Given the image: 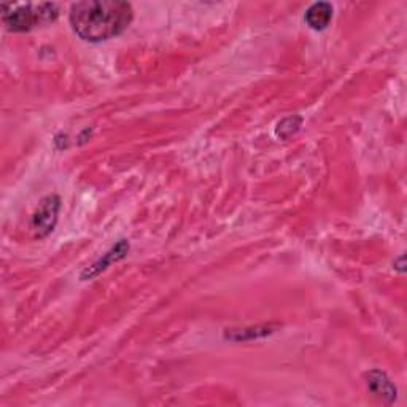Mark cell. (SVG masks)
<instances>
[{
  "instance_id": "cell-6",
  "label": "cell",
  "mask_w": 407,
  "mask_h": 407,
  "mask_svg": "<svg viewBox=\"0 0 407 407\" xmlns=\"http://www.w3.org/2000/svg\"><path fill=\"white\" fill-rule=\"evenodd\" d=\"M369 387L374 393L382 394V396L384 394H390L393 398L396 394V390L390 384V380L387 379L384 373H379V371H374V373L369 374Z\"/></svg>"
},
{
  "instance_id": "cell-2",
  "label": "cell",
  "mask_w": 407,
  "mask_h": 407,
  "mask_svg": "<svg viewBox=\"0 0 407 407\" xmlns=\"http://www.w3.org/2000/svg\"><path fill=\"white\" fill-rule=\"evenodd\" d=\"M10 11L2 7V21L8 31L26 32L39 26H45L53 22L59 15L56 4H27L13 8L10 5Z\"/></svg>"
},
{
  "instance_id": "cell-4",
  "label": "cell",
  "mask_w": 407,
  "mask_h": 407,
  "mask_svg": "<svg viewBox=\"0 0 407 407\" xmlns=\"http://www.w3.org/2000/svg\"><path fill=\"white\" fill-rule=\"evenodd\" d=\"M333 20V7L328 2H316L305 11V22L315 31H323Z\"/></svg>"
},
{
  "instance_id": "cell-7",
  "label": "cell",
  "mask_w": 407,
  "mask_h": 407,
  "mask_svg": "<svg viewBox=\"0 0 407 407\" xmlns=\"http://www.w3.org/2000/svg\"><path fill=\"white\" fill-rule=\"evenodd\" d=\"M302 118L299 116H288L285 118L283 121H280L277 126V134L282 137V139H290L291 135H295L299 128H301Z\"/></svg>"
},
{
  "instance_id": "cell-5",
  "label": "cell",
  "mask_w": 407,
  "mask_h": 407,
  "mask_svg": "<svg viewBox=\"0 0 407 407\" xmlns=\"http://www.w3.org/2000/svg\"><path fill=\"white\" fill-rule=\"evenodd\" d=\"M128 250H129V245L126 243V241H121L116 245L115 248H112V251H109V253L104 255V258H100L98 262H95V265H93L91 267H89L88 271L83 274V279H91V277H94V275H98L100 271H104V269H107V266L112 265V262L121 260Z\"/></svg>"
},
{
  "instance_id": "cell-1",
  "label": "cell",
  "mask_w": 407,
  "mask_h": 407,
  "mask_svg": "<svg viewBox=\"0 0 407 407\" xmlns=\"http://www.w3.org/2000/svg\"><path fill=\"white\" fill-rule=\"evenodd\" d=\"M134 18L131 4L119 0H89L74 4L69 20L75 34L86 41H105L129 27Z\"/></svg>"
},
{
  "instance_id": "cell-3",
  "label": "cell",
  "mask_w": 407,
  "mask_h": 407,
  "mask_svg": "<svg viewBox=\"0 0 407 407\" xmlns=\"http://www.w3.org/2000/svg\"><path fill=\"white\" fill-rule=\"evenodd\" d=\"M59 207H61V201L58 196H48L40 202L37 212L32 217V231L35 232V237H45L50 234L58 221Z\"/></svg>"
}]
</instances>
